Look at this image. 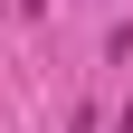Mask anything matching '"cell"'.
I'll use <instances>...</instances> for the list:
<instances>
[{"label": "cell", "mask_w": 133, "mask_h": 133, "mask_svg": "<svg viewBox=\"0 0 133 133\" xmlns=\"http://www.w3.org/2000/svg\"><path fill=\"white\" fill-rule=\"evenodd\" d=\"M114 133H133V105H124V124H114Z\"/></svg>", "instance_id": "1"}]
</instances>
